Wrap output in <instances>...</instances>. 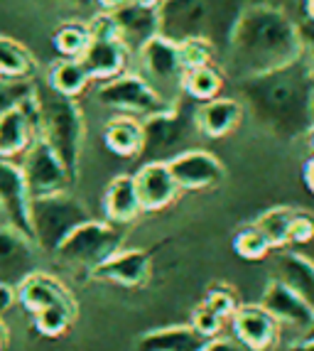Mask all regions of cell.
Returning a JSON list of instances; mask_svg holds the SVG:
<instances>
[{
  "label": "cell",
  "mask_w": 314,
  "mask_h": 351,
  "mask_svg": "<svg viewBox=\"0 0 314 351\" xmlns=\"http://www.w3.org/2000/svg\"><path fill=\"white\" fill-rule=\"evenodd\" d=\"M300 59V25L282 8L253 3L241 10L226 42V69L239 82L285 69Z\"/></svg>",
  "instance_id": "6da1fadb"
},
{
  "label": "cell",
  "mask_w": 314,
  "mask_h": 351,
  "mask_svg": "<svg viewBox=\"0 0 314 351\" xmlns=\"http://www.w3.org/2000/svg\"><path fill=\"white\" fill-rule=\"evenodd\" d=\"M239 88L243 111L280 141L304 138L314 123V74L302 59L285 69L241 79Z\"/></svg>",
  "instance_id": "7a4b0ae2"
},
{
  "label": "cell",
  "mask_w": 314,
  "mask_h": 351,
  "mask_svg": "<svg viewBox=\"0 0 314 351\" xmlns=\"http://www.w3.org/2000/svg\"><path fill=\"white\" fill-rule=\"evenodd\" d=\"M37 106H40V138L52 147L69 170L71 180L79 175L84 143V116L74 99L57 94L47 84L45 88L35 86Z\"/></svg>",
  "instance_id": "3957f363"
},
{
  "label": "cell",
  "mask_w": 314,
  "mask_h": 351,
  "mask_svg": "<svg viewBox=\"0 0 314 351\" xmlns=\"http://www.w3.org/2000/svg\"><path fill=\"white\" fill-rule=\"evenodd\" d=\"M91 214L82 202L69 192L49 194L29 199V226L32 241L47 256H54L57 248L67 241V236L82 223L91 221Z\"/></svg>",
  "instance_id": "277c9868"
},
{
  "label": "cell",
  "mask_w": 314,
  "mask_h": 351,
  "mask_svg": "<svg viewBox=\"0 0 314 351\" xmlns=\"http://www.w3.org/2000/svg\"><path fill=\"white\" fill-rule=\"evenodd\" d=\"M123 243H125V234L118 223L91 219L67 236V241L57 248L54 258L64 268L82 270V273L91 276L99 265H104L108 258L121 251Z\"/></svg>",
  "instance_id": "5b68a950"
},
{
  "label": "cell",
  "mask_w": 314,
  "mask_h": 351,
  "mask_svg": "<svg viewBox=\"0 0 314 351\" xmlns=\"http://www.w3.org/2000/svg\"><path fill=\"white\" fill-rule=\"evenodd\" d=\"M138 74L150 84L160 99L167 106L177 108L184 94V66H182L177 42L167 40L162 35H155L138 47Z\"/></svg>",
  "instance_id": "8992f818"
},
{
  "label": "cell",
  "mask_w": 314,
  "mask_h": 351,
  "mask_svg": "<svg viewBox=\"0 0 314 351\" xmlns=\"http://www.w3.org/2000/svg\"><path fill=\"white\" fill-rule=\"evenodd\" d=\"M96 101L104 108L116 111L118 116H130L138 118V121H145V118H152L157 113H165L172 108L152 91L150 84L143 76L130 74V71L101 84L99 91H96Z\"/></svg>",
  "instance_id": "52a82bcc"
},
{
  "label": "cell",
  "mask_w": 314,
  "mask_h": 351,
  "mask_svg": "<svg viewBox=\"0 0 314 351\" xmlns=\"http://www.w3.org/2000/svg\"><path fill=\"white\" fill-rule=\"evenodd\" d=\"M20 167H23L29 199L67 192L69 184L74 182L69 175V170L64 167V162L59 160V155L47 145L42 138H37V141L27 147Z\"/></svg>",
  "instance_id": "ba28073f"
},
{
  "label": "cell",
  "mask_w": 314,
  "mask_h": 351,
  "mask_svg": "<svg viewBox=\"0 0 314 351\" xmlns=\"http://www.w3.org/2000/svg\"><path fill=\"white\" fill-rule=\"evenodd\" d=\"M167 167L175 177L177 187L189 192L219 187L226 177V167L214 152L209 150H182L167 160Z\"/></svg>",
  "instance_id": "9c48e42d"
},
{
  "label": "cell",
  "mask_w": 314,
  "mask_h": 351,
  "mask_svg": "<svg viewBox=\"0 0 314 351\" xmlns=\"http://www.w3.org/2000/svg\"><path fill=\"white\" fill-rule=\"evenodd\" d=\"M37 138H40V106L37 96L32 94L18 108L0 116V158L12 160L25 155Z\"/></svg>",
  "instance_id": "30bf717a"
},
{
  "label": "cell",
  "mask_w": 314,
  "mask_h": 351,
  "mask_svg": "<svg viewBox=\"0 0 314 351\" xmlns=\"http://www.w3.org/2000/svg\"><path fill=\"white\" fill-rule=\"evenodd\" d=\"M0 211L5 217L8 226L20 231L32 241L29 226V192L25 184L23 167L12 160L0 158Z\"/></svg>",
  "instance_id": "8fae6325"
},
{
  "label": "cell",
  "mask_w": 314,
  "mask_h": 351,
  "mask_svg": "<svg viewBox=\"0 0 314 351\" xmlns=\"http://www.w3.org/2000/svg\"><path fill=\"white\" fill-rule=\"evenodd\" d=\"M40 248L10 226L0 228V282L18 287L25 278L40 270Z\"/></svg>",
  "instance_id": "7c38bea8"
},
{
  "label": "cell",
  "mask_w": 314,
  "mask_h": 351,
  "mask_svg": "<svg viewBox=\"0 0 314 351\" xmlns=\"http://www.w3.org/2000/svg\"><path fill=\"white\" fill-rule=\"evenodd\" d=\"M231 324L239 344L248 351H270L278 344L280 329H282L261 302L239 304V310L231 317Z\"/></svg>",
  "instance_id": "4fadbf2b"
},
{
  "label": "cell",
  "mask_w": 314,
  "mask_h": 351,
  "mask_svg": "<svg viewBox=\"0 0 314 351\" xmlns=\"http://www.w3.org/2000/svg\"><path fill=\"white\" fill-rule=\"evenodd\" d=\"M182 138H184V121H182V111L177 106V108H169V111L143 121V150H140V155L150 158L147 162L162 160L165 155L172 158L175 155L172 150L180 145Z\"/></svg>",
  "instance_id": "5bb4252c"
},
{
  "label": "cell",
  "mask_w": 314,
  "mask_h": 351,
  "mask_svg": "<svg viewBox=\"0 0 314 351\" xmlns=\"http://www.w3.org/2000/svg\"><path fill=\"white\" fill-rule=\"evenodd\" d=\"M261 304L273 315V319L280 327L295 329L304 337L314 324V310L307 307L292 290H287L280 280H270L263 290Z\"/></svg>",
  "instance_id": "9a60e30c"
},
{
  "label": "cell",
  "mask_w": 314,
  "mask_h": 351,
  "mask_svg": "<svg viewBox=\"0 0 314 351\" xmlns=\"http://www.w3.org/2000/svg\"><path fill=\"white\" fill-rule=\"evenodd\" d=\"M135 189H138L140 206L143 211H160L169 206L177 199L180 187H177L175 177L169 172L165 160H152L145 162L135 172Z\"/></svg>",
  "instance_id": "2e32d148"
},
{
  "label": "cell",
  "mask_w": 314,
  "mask_h": 351,
  "mask_svg": "<svg viewBox=\"0 0 314 351\" xmlns=\"http://www.w3.org/2000/svg\"><path fill=\"white\" fill-rule=\"evenodd\" d=\"M152 258L143 248H121L116 256H111L104 265L93 270L91 276L96 280L116 282V285L135 287L150 278Z\"/></svg>",
  "instance_id": "e0dca14e"
},
{
  "label": "cell",
  "mask_w": 314,
  "mask_h": 351,
  "mask_svg": "<svg viewBox=\"0 0 314 351\" xmlns=\"http://www.w3.org/2000/svg\"><path fill=\"white\" fill-rule=\"evenodd\" d=\"M79 62L88 71L91 82L104 84L125 74L130 62V49L121 40H91V45L79 57Z\"/></svg>",
  "instance_id": "ac0fdd59"
},
{
  "label": "cell",
  "mask_w": 314,
  "mask_h": 351,
  "mask_svg": "<svg viewBox=\"0 0 314 351\" xmlns=\"http://www.w3.org/2000/svg\"><path fill=\"white\" fill-rule=\"evenodd\" d=\"M243 104L239 99H211L194 111V128L206 138H224L233 133L243 121Z\"/></svg>",
  "instance_id": "d6986e66"
},
{
  "label": "cell",
  "mask_w": 314,
  "mask_h": 351,
  "mask_svg": "<svg viewBox=\"0 0 314 351\" xmlns=\"http://www.w3.org/2000/svg\"><path fill=\"white\" fill-rule=\"evenodd\" d=\"M273 278L280 280L287 290L297 295L307 307L314 310V261L297 251L278 253L273 265Z\"/></svg>",
  "instance_id": "ffe728a7"
},
{
  "label": "cell",
  "mask_w": 314,
  "mask_h": 351,
  "mask_svg": "<svg viewBox=\"0 0 314 351\" xmlns=\"http://www.w3.org/2000/svg\"><path fill=\"white\" fill-rule=\"evenodd\" d=\"M18 298L20 304L32 315L45 310V307H52V304H76L71 293L62 285V280L49 276V273H42V270H37V273H32V276L20 282Z\"/></svg>",
  "instance_id": "44dd1931"
},
{
  "label": "cell",
  "mask_w": 314,
  "mask_h": 351,
  "mask_svg": "<svg viewBox=\"0 0 314 351\" xmlns=\"http://www.w3.org/2000/svg\"><path fill=\"white\" fill-rule=\"evenodd\" d=\"M113 18L118 23V32H121V42L130 52H138L150 37L160 32V23H157V8H143L128 3V5L113 10Z\"/></svg>",
  "instance_id": "7402d4cb"
},
{
  "label": "cell",
  "mask_w": 314,
  "mask_h": 351,
  "mask_svg": "<svg viewBox=\"0 0 314 351\" xmlns=\"http://www.w3.org/2000/svg\"><path fill=\"white\" fill-rule=\"evenodd\" d=\"M104 211L106 219L111 223H118V226H125V223L135 221L143 214L133 175L113 177L104 194Z\"/></svg>",
  "instance_id": "603a6c76"
},
{
  "label": "cell",
  "mask_w": 314,
  "mask_h": 351,
  "mask_svg": "<svg viewBox=\"0 0 314 351\" xmlns=\"http://www.w3.org/2000/svg\"><path fill=\"white\" fill-rule=\"evenodd\" d=\"M206 344L209 339H204L192 324H184L147 332L138 341V351H204Z\"/></svg>",
  "instance_id": "cb8c5ba5"
},
{
  "label": "cell",
  "mask_w": 314,
  "mask_h": 351,
  "mask_svg": "<svg viewBox=\"0 0 314 351\" xmlns=\"http://www.w3.org/2000/svg\"><path fill=\"white\" fill-rule=\"evenodd\" d=\"M104 143L113 155L135 158L143 150V121L130 116H113L104 128Z\"/></svg>",
  "instance_id": "d4e9b609"
},
{
  "label": "cell",
  "mask_w": 314,
  "mask_h": 351,
  "mask_svg": "<svg viewBox=\"0 0 314 351\" xmlns=\"http://www.w3.org/2000/svg\"><path fill=\"white\" fill-rule=\"evenodd\" d=\"M88 82H91V76L79 59H59L49 71V88L67 96V99L82 96L86 91Z\"/></svg>",
  "instance_id": "484cf974"
},
{
  "label": "cell",
  "mask_w": 314,
  "mask_h": 351,
  "mask_svg": "<svg viewBox=\"0 0 314 351\" xmlns=\"http://www.w3.org/2000/svg\"><path fill=\"white\" fill-rule=\"evenodd\" d=\"M221 88H224V74L214 64L199 66V69H192L184 74V94L192 96L194 101L206 104L211 99H219Z\"/></svg>",
  "instance_id": "4316f807"
},
{
  "label": "cell",
  "mask_w": 314,
  "mask_h": 351,
  "mask_svg": "<svg viewBox=\"0 0 314 351\" xmlns=\"http://www.w3.org/2000/svg\"><path fill=\"white\" fill-rule=\"evenodd\" d=\"M295 217L292 206H273V209L263 211L256 219V226L261 228L265 239L270 241L273 248H285L290 246V223Z\"/></svg>",
  "instance_id": "83f0119b"
},
{
  "label": "cell",
  "mask_w": 314,
  "mask_h": 351,
  "mask_svg": "<svg viewBox=\"0 0 314 351\" xmlns=\"http://www.w3.org/2000/svg\"><path fill=\"white\" fill-rule=\"evenodd\" d=\"M32 74V57L23 45L0 35V76L3 79H27Z\"/></svg>",
  "instance_id": "f1b7e54d"
},
{
  "label": "cell",
  "mask_w": 314,
  "mask_h": 351,
  "mask_svg": "<svg viewBox=\"0 0 314 351\" xmlns=\"http://www.w3.org/2000/svg\"><path fill=\"white\" fill-rule=\"evenodd\" d=\"M52 42L62 59H79L91 45V32L86 23H67L54 32Z\"/></svg>",
  "instance_id": "f546056e"
},
{
  "label": "cell",
  "mask_w": 314,
  "mask_h": 351,
  "mask_svg": "<svg viewBox=\"0 0 314 351\" xmlns=\"http://www.w3.org/2000/svg\"><path fill=\"white\" fill-rule=\"evenodd\" d=\"M76 317V304H52L35 312V327L45 337H62Z\"/></svg>",
  "instance_id": "4dcf8cb0"
},
{
  "label": "cell",
  "mask_w": 314,
  "mask_h": 351,
  "mask_svg": "<svg viewBox=\"0 0 314 351\" xmlns=\"http://www.w3.org/2000/svg\"><path fill=\"white\" fill-rule=\"evenodd\" d=\"M180 59L184 71L199 69V66H211L216 62V45L206 37H189V40L177 42Z\"/></svg>",
  "instance_id": "1f68e13d"
},
{
  "label": "cell",
  "mask_w": 314,
  "mask_h": 351,
  "mask_svg": "<svg viewBox=\"0 0 314 351\" xmlns=\"http://www.w3.org/2000/svg\"><path fill=\"white\" fill-rule=\"evenodd\" d=\"M233 251L239 253L243 261H263V258L273 251V246H270V241L265 239V234H263L256 223H248L233 239Z\"/></svg>",
  "instance_id": "d6a6232c"
},
{
  "label": "cell",
  "mask_w": 314,
  "mask_h": 351,
  "mask_svg": "<svg viewBox=\"0 0 314 351\" xmlns=\"http://www.w3.org/2000/svg\"><path fill=\"white\" fill-rule=\"evenodd\" d=\"M32 94H35V84H29L27 79H0V116L18 108Z\"/></svg>",
  "instance_id": "836d02e7"
},
{
  "label": "cell",
  "mask_w": 314,
  "mask_h": 351,
  "mask_svg": "<svg viewBox=\"0 0 314 351\" xmlns=\"http://www.w3.org/2000/svg\"><path fill=\"white\" fill-rule=\"evenodd\" d=\"M204 304L211 307V310L221 317V319H231L233 312L239 310V300H236V295H233L231 287H226V285L211 287L209 293H206V298H204Z\"/></svg>",
  "instance_id": "e575fe53"
},
{
  "label": "cell",
  "mask_w": 314,
  "mask_h": 351,
  "mask_svg": "<svg viewBox=\"0 0 314 351\" xmlns=\"http://www.w3.org/2000/svg\"><path fill=\"white\" fill-rule=\"evenodd\" d=\"M226 319H221V317L216 315L211 307H206V304H197V310H194L192 315V327L197 329L199 334H202L204 339H219V334H221V327Z\"/></svg>",
  "instance_id": "d590c367"
},
{
  "label": "cell",
  "mask_w": 314,
  "mask_h": 351,
  "mask_svg": "<svg viewBox=\"0 0 314 351\" xmlns=\"http://www.w3.org/2000/svg\"><path fill=\"white\" fill-rule=\"evenodd\" d=\"M314 241V214L312 211L295 209V217L290 223V243L292 246H302Z\"/></svg>",
  "instance_id": "8d00e7d4"
},
{
  "label": "cell",
  "mask_w": 314,
  "mask_h": 351,
  "mask_svg": "<svg viewBox=\"0 0 314 351\" xmlns=\"http://www.w3.org/2000/svg\"><path fill=\"white\" fill-rule=\"evenodd\" d=\"M300 45H302V62L314 74V23L300 25Z\"/></svg>",
  "instance_id": "74e56055"
},
{
  "label": "cell",
  "mask_w": 314,
  "mask_h": 351,
  "mask_svg": "<svg viewBox=\"0 0 314 351\" xmlns=\"http://www.w3.org/2000/svg\"><path fill=\"white\" fill-rule=\"evenodd\" d=\"M20 302L18 298V287L15 285H5V282H0V317L10 312L15 304Z\"/></svg>",
  "instance_id": "f35d334b"
},
{
  "label": "cell",
  "mask_w": 314,
  "mask_h": 351,
  "mask_svg": "<svg viewBox=\"0 0 314 351\" xmlns=\"http://www.w3.org/2000/svg\"><path fill=\"white\" fill-rule=\"evenodd\" d=\"M204 351H248L245 346H241L239 341H228V339H211Z\"/></svg>",
  "instance_id": "ab89813d"
},
{
  "label": "cell",
  "mask_w": 314,
  "mask_h": 351,
  "mask_svg": "<svg viewBox=\"0 0 314 351\" xmlns=\"http://www.w3.org/2000/svg\"><path fill=\"white\" fill-rule=\"evenodd\" d=\"M45 3H52V5H62L64 10H82V8L99 5L96 0H45Z\"/></svg>",
  "instance_id": "60d3db41"
},
{
  "label": "cell",
  "mask_w": 314,
  "mask_h": 351,
  "mask_svg": "<svg viewBox=\"0 0 314 351\" xmlns=\"http://www.w3.org/2000/svg\"><path fill=\"white\" fill-rule=\"evenodd\" d=\"M302 177H304V184H307V189L314 194V155L304 162L302 167Z\"/></svg>",
  "instance_id": "b9f144b4"
},
{
  "label": "cell",
  "mask_w": 314,
  "mask_h": 351,
  "mask_svg": "<svg viewBox=\"0 0 314 351\" xmlns=\"http://www.w3.org/2000/svg\"><path fill=\"white\" fill-rule=\"evenodd\" d=\"M96 3H99V8H101V10H108V12H113V10H118V8L128 5V3H133V0H96Z\"/></svg>",
  "instance_id": "7bdbcfd3"
},
{
  "label": "cell",
  "mask_w": 314,
  "mask_h": 351,
  "mask_svg": "<svg viewBox=\"0 0 314 351\" xmlns=\"http://www.w3.org/2000/svg\"><path fill=\"white\" fill-rule=\"evenodd\" d=\"M290 351H314V337H302L290 346Z\"/></svg>",
  "instance_id": "ee69618b"
},
{
  "label": "cell",
  "mask_w": 314,
  "mask_h": 351,
  "mask_svg": "<svg viewBox=\"0 0 314 351\" xmlns=\"http://www.w3.org/2000/svg\"><path fill=\"white\" fill-rule=\"evenodd\" d=\"M8 341H10V332H8L5 322H3V317H0V351L5 349Z\"/></svg>",
  "instance_id": "f6af8a7d"
},
{
  "label": "cell",
  "mask_w": 314,
  "mask_h": 351,
  "mask_svg": "<svg viewBox=\"0 0 314 351\" xmlns=\"http://www.w3.org/2000/svg\"><path fill=\"white\" fill-rule=\"evenodd\" d=\"M302 10L307 23H314V0H302Z\"/></svg>",
  "instance_id": "bcb514c9"
},
{
  "label": "cell",
  "mask_w": 314,
  "mask_h": 351,
  "mask_svg": "<svg viewBox=\"0 0 314 351\" xmlns=\"http://www.w3.org/2000/svg\"><path fill=\"white\" fill-rule=\"evenodd\" d=\"M135 5H143V8H160L162 0H133Z\"/></svg>",
  "instance_id": "7dc6e473"
},
{
  "label": "cell",
  "mask_w": 314,
  "mask_h": 351,
  "mask_svg": "<svg viewBox=\"0 0 314 351\" xmlns=\"http://www.w3.org/2000/svg\"><path fill=\"white\" fill-rule=\"evenodd\" d=\"M304 141H307V145H309V150L314 152V123L309 125V130H307V135H304Z\"/></svg>",
  "instance_id": "c3c4849f"
},
{
  "label": "cell",
  "mask_w": 314,
  "mask_h": 351,
  "mask_svg": "<svg viewBox=\"0 0 314 351\" xmlns=\"http://www.w3.org/2000/svg\"><path fill=\"white\" fill-rule=\"evenodd\" d=\"M304 337H314V324H312V329H309V332L304 334Z\"/></svg>",
  "instance_id": "681fc988"
}]
</instances>
